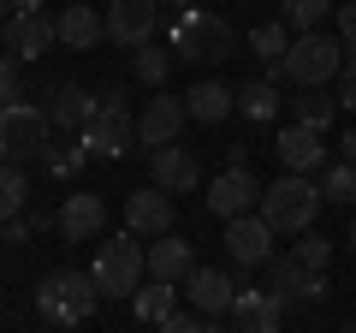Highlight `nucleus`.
Instances as JSON below:
<instances>
[{
	"instance_id": "obj_41",
	"label": "nucleus",
	"mask_w": 356,
	"mask_h": 333,
	"mask_svg": "<svg viewBox=\"0 0 356 333\" xmlns=\"http://www.w3.org/2000/svg\"><path fill=\"white\" fill-rule=\"evenodd\" d=\"M6 18H13V6H6V0H0V24H6Z\"/></svg>"
},
{
	"instance_id": "obj_20",
	"label": "nucleus",
	"mask_w": 356,
	"mask_h": 333,
	"mask_svg": "<svg viewBox=\"0 0 356 333\" xmlns=\"http://www.w3.org/2000/svg\"><path fill=\"white\" fill-rule=\"evenodd\" d=\"M273 149H280L285 173H315V166L327 161V143H321V131H309V125H285L280 137H273Z\"/></svg>"
},
{
	"instance_id": "obj_16",
	"label": "nucleus",
	"mask_w": 356,
	"mask_h": 333,
	"mask_svg": "<svg viewBox=\"0 0 356 333\" xmlns=\"http://www.w3.org/2000/svg\"><path fill=\"white\" fill-rule=\"evenodd\" d=\"M125 232H137V238H161V232H172V191H161V185L131 191V203H125Z\"/></svg>"
},
{
	"instance_id": "obj_19",
	"label": "nucleus",
	"mask_w": 356,
	"mask_h": 333,
	"mask_svg": "<svg viewBox=\"0 0 356 333\" xmlns=\"http://www.w3.org/2000/svg\"><path fill=\"white\" fill-rule=\"evenodd\" d=\"M280 297L273 292H255V286H238V297H232V321H238V333H280Z\"/></svg>"
},
{
	"instance_id": "obj_44",
	"label": "nucleus",
	"mask_w": 356,
	"mask_h": 333,
	"mask_svg": "<svg viewBox=\"0 0 356 333\" xmlns=\"http://www.w3.org/2000/svg\"><path fill=\"white\" fill-rule=\"evenodd\" d=\"M339 333H356V327H339Z\"/></svg>"
},
{
	"instance_id": "obj_2",
	"label": "nucleus",
	"mask_w": 356,
	"mask_h": 333,
	"mask_svg": "<svg viewBox=\"0 0 356 333\" xmlns=\"http://www.w3.org/2000/svg\"><path fill=\"white\" fill-rule=\"evenodd\" d=\"M321 215V185H309V173H285V179H273L261 191V220L280 238H297V232H309Z\"/></svg>"
},
{
	"instance_id": "obj_29",
	"label": "nucleus",
	"mask_w": 356,
	"mask_h": 333,
	"mask_svg": "<svg viewBox=\"0 0 356 333\" xmlns=\"http://www.w3.org/2000/svg\"><path fill=\"white\" fill-rule=\"evenodd\" d=\"M321 203H350L356 208V161H332L327 166V179H321Z\"/></svg>"
},
{
	"instance_id": "obj_23",
	"label": "nucleus",
	"mask_w": 356,
	"mask_h": 333,
	"mask_svg": "<svg viewBox=\"0 0 356 333\" xmlns=\"http://www.w3.org/2000/svg\"><path fill=\"white\" fill-rule=\"evenodd\" d=\"M196 268V250L184 238H149V280H172V286H184V274Z\"/></svg>"
},
{
	"instance_id": "obj_6",
	"label": "nucleus",
	"mask_w": 356,
	"mask_h": 333,
	"mask_svg": "<svg viewBox=\"0 0 356 333\" xmlns=\"http://www.w3.org/2000/svg\"><path fill=\"white\" fill-rule=\"evenodd\" d=\"M48 107H30V102H13L0 107V161H42V149H48Z\"/></svg>"
},
{
	"instance_id": "obj_27",
	"label": "nucleus",
	"mask_w": 356,
	"mask_h": 333,
	"mask_svg": "<svg viewBox=\"0 0 356 333\" xmlns=\"http://www.w3.org/2000/svg\"><path fill=\"white\" fill-rule=\"evenodd\" d=\"M24 196H30V179L18 161H0V220H18L24 215Z\"/></svg>"
},
{
	"instance_id": "obj_9",
	"label": "nucleus",
	"mask_w": 356,
	"mask_h": 333,
	"mask_svg": "<svg viewBox=\"0 0 356 333\" xmlns=\"http://www.w3.org/2000/svg\"><path fill=\"white\" fill-rule=\"evenodd\" d=\"M154 24H161V0H107V42L119 48L154 42Z\"/></svg>"
},
{
	"instance_id": "obj_18",
	"label": "nucleus",
	"mask_w": 356,
	"mask_h": 333,
	"mask_svg": "<svg viewBox=\"0 0 356 333\" xmlns=\"http://www.w3.org/2000/svg\"><path fill=\"white\" fill-rule=\"evenodd\" d=\"M54 30H60V48H102L107 42V13H95L89 0H72L54 18Z\"/></svg>"
},
{
	"instance_id": "obj_39",
	"label": "nucleus",
	"mask_w": 356,
	"mask_h": 333,
	"mask_svg": "<svg viewBox=\"0 0 356 333\" xmlns=\"http://www.w3.org/2000/svg\"><path fill=\"white\" fill-rule=\"evenodd\" d=\"M344 161H356V125L344 131Z\"/></svg>"
},
{
	"instance_id": "obj_32",
	"label": "nucleus",
	"mask_w": 356,
	"mask_h": 333,
	"mask_svg": "<svg viewBox=\"0 0 356 333\" xmlns=\"http://www.w3.org/2000/svg\"><path fill=\"white\" fill-rule=\"evenodd\" d=\"M303 268H315V274H327V262H332V244L321 238V232H297V250H291Z\"/></svg>"
},
{
	"instance_id": "obj_42",
	"label": "nucleus",
	"mask_w": 356,
	"mask_h": 333,
	"mask_svg": "<svg viewBox=\"0 0 356 333\" xmlns=\"http://www.w3.org/2000/svg\"><path fill=\"white\" fill-rule=\"evenodd\" d=\"M350 250H356V215H350Z\"/></svg>"
},
{
	"instance_id": "obj_22",
	"label": "nucleus",
	"mask_w": 356,
	"mask_h": 333,
	"mask_svg": "<svg viewBox=\"0 0 356 333\" xmlns=\"http://www.w3.org/2000/svg\"><path fill=\"white\" fill-rule=\"evenodd\" d=\"M184 107H191L196 125H220V119L238 107V90H226L220 77H196L191 90H184Z\"/></svg>"
},
{
	"instance_id": "obj_40",
	"label": "nucleus",
	"mask_w": 356,
	"mask_h": 333,
	"mask_svg": "<svg viewBox=\"0 0 356 333\" xmlns=\"http://www.w3.org/2000/svg\"><path fill=\"white\" fill-rule=\"evenodd\" d=\"M161 6H172V13H184V6H202V0H161Z\"/></svg>"
},
{
	"instance_id": "obj_3",
	"label": "nucleus",
	"mask_w": 356,
	"mask_h": 333,
	"mask_svg": "<svg viewBox=\"0 0 356 333\" xmlns=\"http://www.w3.org/2000/svg\"><path fill=\"white\" fill-rule=\"evenodd\" d=\"M89 280L102 286L107 297H131L143 280H149V244H143L137 232L107 238L102 250H95V262H89Z\"/></svg>"
},
{
	"instance_id": "obj_5",
	"label": "nucleus",
	"mask_w": 356,
	"mask_h": 333,
	"mask_svg": "<svg viewBox=\"0 0 356 333\" xmlns=\"http://www.w3.org/2000/svg\"><path fill=\"white\" fill-rule=\"evenodd\" d=\"M339 65H344V36H327V30H303L285 48V77L297 90H315V84L339 77Z\"/></svg>"
},
{
	"instance_id": "obj_30",
	"label": "nucleus",
	"mask_w": 356,
	"mask_h": 333,
	"mask_svg": "<svg viewBox=\"0 0 356 333\" xmlns=\"http://www.w3.org/2000/svg\"><path fill=\"white\" fill-rule=\"evenodd\" d=\"M332 6H339V0H285V24H291L297 36H303V30H321L332 18Z\"/></svg>"
},
{
	"instance_id": "obj_14",
	"label": "nucleus",
	"mask_w": 356,
	"mask_h": 333,
	"mask_svg": "<svg viewBox=\"0 0 356 333\" xmlns=\"http://www.w3.org/2000/svg\"><path fill=\"white\" fill-rule=\"evenodd\" d=\"M184 119H191V107L178 102V95H149V107L137 114V137L149 143V149H166V143H178V131H184Z\"/></svg>"
},
{
	"instance_id": "obj_37",
	"label": "nucleus",
	"mask_w": 356,
	"mask_h": 333,
	"mask_svg": "<svg viewBox=\"0 0 356 333\" xmlns=\"http://www.w3.org/2000/svg\"><path fill=\"white\" fill-rule=\"evenodd\" d=\"M332 18H339V36L356 42V0H339V6H332Z\"/></svg>"
},
{
	"instance_id": "obj_35",
	"label": "nucleus",
	"mask_w": 356,
	"mask_h": 333,
	"mask_svg": "<svg viewBox=\"0 0 356 333\" xmlns=\"http://www.w3.org/2000/svg\"><path fill=\"white\" fill-rule=\"evenodd\" d=\"M154 333H214V327H208L202 316H184V309H172V316H166Z\"/></svg>"
},
{
	"instance_id": "obj_33",
	"label": "nucleus",
	"mask_w": 356,
	"mask_h": 333,
	"mask_svg": "<svg viewBox=\"0 0 356 333\" xmlns=\"http://www.w3.org/2000/svg\"><path fill=\"white\" fill-rule=\"evenodd\" d=\"M83 161H89V149H42V166H48L54 179H77V173H83Z\"/></svg>"
},
{
	"instance_id": "obj_7",
	"label": "nucleus",
	"mask_w": 356,
	"mask_h": 333,
	"mask_svg": "<svg viewBox=\"0 0 356 333\" xmlns=\"http://www.w3.org/2000/svg\"><path fill=\"white\" fill-rule=\"evenodd\" d=\"M131 143H137V114L125 107L119 90H107L102 102H95V119L77 131V149H89V155H125Z\"/></svg>"
},
{
	"instance_id": "obj_8",
	"label": "nucleus",
	"mask_w": 356,
	"mask_h": 333,
	"mask_svg": "<svg viewBox=\"0 0 356 333\" xmlns=\"http://www.w3.org/2000/svg\"><path fill=\"white\" fill-rule=\"evenodd\" d=\"M261 191L267 185L255 179V166H226V173L202 191V203H208V215L238 220V215H250V208H261Z\"/></svg>"
},
{
	"instance_id": "obj_10",
	"label": "nucleus",
	"mask_w": 356,
	"mask_h": 333,
	"mask_svg": "<svg viewBox=\"0 0 356 333\" xmlns=\"http://www.w3.org/2000/svg\"><path fill=\"white\" fill-rule=\"evenodd\" d=\"M273 238H280V232L267 226L261 215L226 220V256L238 262V268H267V262H273Z\"/></svg>"
},
{
	"instance_id": "obj_43",
	"label": "nucleus",
	"mask_w": 356,
	"mask_h": 333,
	"mask_svg": "<svg viewBox=\"0 0 356 333\" xmlns=\"http://www.w3.org/2000/svg\"><path fill=\"white\" fill-rule=\"evenodd\" d=\"M0 54H6V36H0Z\"/></svg>"
},
{
	"instance_id": "obj_4",
	"label": "nucleus",
	"mask_w": 356,
	"mask_h": 333,
	"mask_svg": "<svg viewBox=\"0 0 356 333\" xmlns=\"http://www.w3.org/2000/svg\"><path fill=\"white\" fill-rule=\"evenodd\" d=\"M95 304H102V286L89 280V274H72V268L48 274V280L36 286V309L48 321H60V327H83V321L95 316Z\"/></svg>"
},
{
	"instance_id": "obj_1",
	"label": "nucleus",
	"mask_w": 356,
	"mask_h": 333,
	"mask_svg": "<svg viewBox=\"0 0 356 333\" xmlns=\"http://www.w3.org/2000/svg\"><path fill=\"white\" fill-rule=\"evenodd\" d=\"M166 42H172V60H184V65H220L232 48H238V30H232L220 13L184 6V13L172 18V30H166Z\"/></svg>"
},
{
	"instance_id": "obj_31",
	"label": "nucleus",
	"mask_w": 356,
	"mask_h": 333,
	"mask_svg": "<svg viewBox=\"0 0 356 333\" xmlns=\"http://www.w3.org/2000/svg\"><path fill=\"white\" fill-rule=\"evenodd\" d=\"M166 72H172V54H166V48H154V42H143V48H137V77L149 84V90H161V84H166Z\"/></svg>"
},
{
	"instance_id": "obj_36",
	"label": "nucleus",
	"mask_w": 356,
	"mask_h": 333,
	"mask_svg": "<svg viewBox=\"0 0 356 333\" xmlns=\"http://www.w3.org/2000/svg\"><path fill=\"white\" fill-rule=\"evenodd\" d=\"M18 102V72H13V54H0V107Z\"/></svg>"
},
{
	"instance_id": "obj_12",
	"label": "nucleus",
	"mask_w": 356,
	"mask_h": 333,
	"mask_svg": "<svg viewBox=\"0 0 356 333\" xmlns=\"http://www.w3.org/2000/svg\"><path fill=\"white\" fill-rule=\"evenodd\" d=\"M0 36H6V54H13V60H42V54L60 42V30H54L48 13H13L0 24Z\"/></svg>"
},
{
	"instance_id": "obj_45",
	"label": "nucleus",
	"mask_w": 356,
	"mask_h": 333,
	"mask_svg": "<svg viewBox=\"0 0 356 333\" xmlns=\"http://www.w3.org/2000/svg\"><path fill=\"white\" fill-rule=\"evenodd\" d=\"M232 333H238V327H232Z\"/></svg>"
},
{
	"instance_id": "obj_21",
	"label": "nucleus",
	"mask_w": 356,
	"mask_h": 333,
	"mask_svg": "<svg viewBox=\"0 0 356 333\" xmlns=\"http://www.w3.org/2000/svg\"><path fill=\"white\" fill-rule=\"evenodd\" d=\"M95 102H102V95H89L83 84H54L48 90V119L60 131H83L89 119H95Z\"/></svg>"
},
{
	"instance_id": "obj_38",
	"label": "nucleus",
	"mask_w": 356,
	"mask_h": 333,
	"mask_svg": "<svg viewBox=\"0 0 356 333\" xmlns=\"http://www.w3.org/2000/svg\"><path fill=\"white\" fill-rule=\"evenodd\" d=\"M6 6H13V13H42L48 0H6Z\"/></svg>"
},
{
	"instance_id": "obj_25",
	"label": "nucleus",
	"mask_w": 356,
	"mask_h": 333,
	"mask_svg": "<svg viewBox=\"0 0 356 333\" xmlns=\"http://www.w3.org/2000/svg\"><path fill=\"white\" fill-rule=\"evenodd\" d=\"M285 102H291L297 125H309V131H327L332 119H339V95H327V84H315V90H297V95H285Z\"/></svg>"
},
{
	"instance_id": "obj_28",
	"label": "nucleus",
	"mask_w": 356,
	"mask_h": 333,
	"mask_svg": "<svg viewBox=\"0 0 356 333\" xmlns=\"http://www.w3.org/2000/svg\"><path fill=\"white\" fill-rule=\"evenodd\" d=\"M285 48H291V24H285V18H280V24H255V30H250V54H255L261 65L285 60Z\"/></svg>"
},
{
	"instance_id": "obj_17",
	"label": "nucleus",
	"mask_w": 356,
	"mask_h": 333,
	"mask_svg": "<svg viewBox=\"0 0 356 333\" xmlns=\"http://www.w3.org/2000/svg\"><path fill=\"white\" fill-rule=\"evenodd\" d=\"M149 173L161 191H196L202 185V161H196L184 143H166V149H149Z\"/></svg>"
},
{
	"instance_id": "obj_34",
	"label": "nucleus",
	"mask_w": 356,
	"mask_h": 333,
	"mask_svg": "<svg viewBox=\"0 0 356 333\" xmlns=\"http://www.w3.org/2000/svg\"><path fill=\"white\" fill-rule=\"evenodd\" d=\"M339 107L356 114V42H344V65H339Z\"/></svg>"
},
{
	"instance_id": "obj_24",
	"label": "nucleus",
	"mask_w": 356,
	"mask_h": 333,
	"mask_svg": "<svg viewBox=\"0 0 356 333\" xmlns=\"http://www.w3.org/2000/svg\"><path fill=\"white\" fill-rule=\"evenodd\" d=\"M131 309H137V321L161 327V321L178 309V286H172V280H143L137 292H131Z\"/></svg>"
},
{
	"instance_id": "obj_26",
	"label": "nucleus",
	"mask_w": 356,
	"mask_h": 333,
	"mask_svg": "<svg viewBox=\"0 0 356 333\" xmlns=\"http://www.w3.org/2000/svg\"><path fill=\"white\" fill-rule=\"evenodd\" d=\"M280 107H285V95H280L273 77H255V84H243V90H238V114L243 119H273Z\"/></svg>"
},
{
	"instance_id": "obj_13",
	"label": "nucleus",
	"mask_w": 356,
	"mask_h": 333,
	"mask_svg": "<svg viewBox=\"0 0 356 333\" xmlns=\"http://www.w3.org/2000/svg\"><path fill=\"white\" fill-rule=\"evenodd\" d=\"M54 226H60V238H72V244L102 238V232H107V203L95 191H72L60 203V215H54Z\"/></svg>"
},
{
	"instance_id": "obj_11",
	"label": "nucleus",
	"mask_w": 356,
	"mask_h": 333,
	"mask_svg": "<svg viewBox=\"0 0 356 333\" xmlns=\"http://www.w3.org/2000/svg\"><path fill=\"white\" fill-rule=\"evenodd\" d=\"M267 292L280 297V304H321L327 297V274H315V268H303L297 256H273L267 262Z\"/></svg>"
},
{
	"instance_id": "obj_15",
	"label": "nucleus",
	"mask_w": 356,
	"mask_h": 333,
	"mask_svg": "<svg viewBox=\"0 0 356 333\" xmlns=\"http://www.w3.org/2000/svg\"><path fill=\"white\" fill-rule=\"evenodd\" d=\"M184 297H191L196 316H232L238 280H232L226 268H191V274H184Z\"/></svg>"
}]
</instances>
